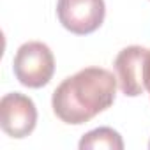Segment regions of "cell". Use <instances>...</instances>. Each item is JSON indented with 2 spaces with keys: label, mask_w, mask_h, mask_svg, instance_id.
Returning <instances> with one entry per match:
<instances>
[{
  "label": "cell",
  "mask_w": 150,
  "mask_h": 150,
  "mask_svg": "<svg viewBox=\"0 0 150 150\" xmlns=\"http://www.w3.org/2000/svg\"><path fill=\"white\" fill-rule=\"evenodd\" d=\"M16 80L28 88H41L50 83L55 72V57L51 50L39 41L25 42L18 48L13 62Z\"/></svg>",
  "instance_id": "2"
},
{
  "label": "cell",
  "mask_w": 150,
  "mask_h": 150,
  "mask_svg": "<svg viewBox=\"0 0 150 150\" xmlns=\"http://www.w3.org/2000/svg\"><path fill=\"white\" fill-rule=\"evenodd\" d=\"M80 148H108V150H122L124 148V141L122 136L113 131L111 127H99L94 129L90 132H87L81 141H80Z\"/></svg>",
  "instance_id": "6"
},
{
  "label": "cell",
  "mask_w": 150,
  "mask_h": 150,
  "mask_svg": "<svg viewBox=\"0 0 150 150\" xmlns=\"http://www.w3.org/2000/svg\"><path fill=\"white\" fill-rule=\"evenodd\" d=\"M57 14L65 30L87 35L103 25L106 6L104 0H58Z\"/></svg>",
  "instance_id": "3"
},
{
  "label": "cell",
  "mask_w": 150,
  "mask_h": 150,
  "mask_svg": "<svg viewBox=\"0 0 150 150\" xmlns=\"http://www.w3.org/2000/svg\"><path fill=\"white\" fill-rule=\"evenodd\" d=\"M145 88L150 92V50H148V58H146V71H145Z\"/></svg>",
  "instance_id": "7"
},
{
  "label": "cell",
  "mask_w": 150,
  "mask_h": 150,
  "mask_svg": "<svg viewBox=\"0 0 150 150\" xmlns=\"http://www.w3.org/2000/svg\"><path fill=\"white\" fill-rule=\"evenodd\" d=\"M117 81L113 72L103 67L78 71L55 88L51 97L55 115L65 124H87L113 104Z\"/></svg>",
  "instance_id": "1"
},
{
  "label": "cell",
  "mask_w": 150,
  "mask_h": 150,
  "mask_svg": "<svg viewBox=\"0 0 150 150\" xmlns=\"http://www.w3.org/2000/svg\"><path fill=\"white\" fill-rule=\"evenodd\" d=\"M148 50L143 46H127L115 58V71L120 90L129 97L141 96L145 88Z\"/></svg>",
  "instance_id": "5"
},
{
  "label": "cell",
  "mask_w": 150,
  "mask_h": 150,
  "mask_svg": "<svg viewBox=\"0 0 150 150\" xmlns=\"http://www.w3.org/2000/svg\"><path fill=\"white\" fill-rule=\"evenodd\" d=\"M37 124V110L28 96L20 92L6 94L0 101V125L2 131L16 139L27 138Z\"/></svg>",
  "instance_id": "4"
}]
</instances>
